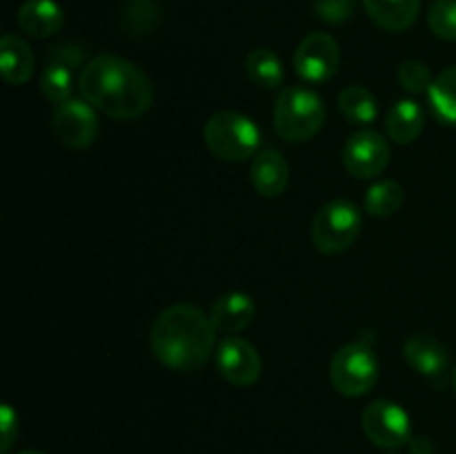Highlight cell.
<instances>
[{
	"mask_svg": "<svg viewBox=\"0 0 456 454\" xmlns=\"http://www.w3.org/2000/svg\"><path fill=\"white\" fill-rule=\"evenodd\" d=\"M78 89L94 109L114 120H136L154 102L150 76L134 62L111 53H101L83 67Z\"/></svg>",
	"mask_w": 456,
	"mask_h": 454,
	"instance_id": "obj_1",
	"label": "cell"
},
{
	"mask_svg": "<svg viewBox=\"0 0 456 454\" xmlns=\"http://www.w3.org/2000/svg\"><path fill=\"white\" fill-rule=\"evenodd\" d=\"M212 319L194 305H172L156 316L150 345L156 359L174 372H196L214 352Z\"/></svg>",
	"mask_w": 456,
	"mask_h": 454,
	"instance_id": "obj_2",
	"label": "cell"
},
{
	"mask_svg": "<svg viewBox=\"0 0 456 454\" xmlns=\"http://www.w3.org/2000/svg\"><path fill=\"white\" fill-rule=\"evenodd\" d=\"M325 123V102L307 87H285L274 102V129L283 141L305 142Z\"/></svg>",
	"mask_w": 456,
	"mask_h": 454,
	"instance_id": "obj_3",
	"label": "cell"
},
{
	"mask_svg": "<svg viewBox=\"0 0 456 454\" xmlns=\"http://www.w3.org/2000/svg\"><path fill=\"white\" fill-rule=\"evenodd\" d=\"M205 145L216 158L227 163H243L254 158L261 145L256 123L239 111H216L205 125Z\"/></svg>",
	"mask_w": 456,
	"mask_h": 454,
	"instance_id": "obj_4",
	"label": "cell"
},
{
	"mask_svg": "<svg viewBox=\"0 0 456 454\" xmlns=\"http://www.w3.org/2000/svg\"><path fill=\"white\" fill-rule=\"evenodd\" d=\"M379 378V359L372 347L354 341L337 350L330 363V381L338 394L347 399L368 394Z\"/></svg>",
	"mask_w": 456,
	"mask_h": 454,
	"instance_id": "obj_5",
	"label": "cell"
},
{
	"mask_svg": "<svg viewBox=\"0 0 456 454\" xmlns=\"http://www.w3.org/2000/svg\"><path fill=\"white\" fill-rule=\"evenodd\" d=\"M361 234V212L350 200H330L312 223V243L319 252L337 256L352 247Z\"/></svg>",
	"mask_w": 456,
	"mask_h": 454,
	"instance_id": "obj_6",
	"label": "cell"
},
{
	"mask_svg": "<svg viewBox=\"0 0 456 454\" xmlns=\"http://www.w3.org/2000/svg\"><path fill=\"white\" fill-rule=\"evenodd\" d=\"M363 430L365 436L383 450L401 448L412 439V423L408 412L399 403L386 399L374 401L365 408Z\"/></svg>",
	"mask_w": 456,
	"mask_h": 454,
	"instance_id": "obj_7",
	"label": "cell"
},
{
	"mask_svg": "<svg viewBox=\"0 0 456 454\" xmlns=\"http://www.w3.org/2000/svg\"><path fill=\"white\" fill-rule=\"evenodd\" d=\"M52 132L69 150H85L98 136L96 109L85 98H69L53 107Z\"/></svg>",
	"mask_w": 456,
	"mask_h": 454,
	"instance_id": "obj_8",
	"label": "cell"
},
{
	"mask_svg": "<svg viewBox=\"0 0 456 454\" xmlns=\"http://www.w3.org/2000/svg\"><path fill=\"white\" fill-rule=\"evenodd\" d=\"M387 163H390V142L372 129L352 134L343 147V165L352 176L361 181L377 178L379 174L386 172Z\"/></svg>",
	"mask_w": 456,
	"mask_h": 454,
	"instance_id": "obj_9",
	"label": "cell"
},
{
	"mask_svg": "<svg viewBox=\"0 0 456 454\" xmlns=\"http://www.w3.org/2000/svg\"><path fill=\"white\" fill-rule=\"evenodd\" d=\"M341 62L338 43L325 31H314L305 36L294 53L297 74L307 83H325L332 78Z\"/></svg>",
	"mask_w": 456,
	"mask_h": 454,
	"instance_id": "obj_10",
	"label": "cell"
},
{
	"mask_svg": "<svg viewBox=\"0 0 456 454\" xmlns=\"http://www.w3.org/2000/svg\"><path fill=\"white\" fill-rule=\"evenodd\" d=\"M216 368L227 383L236 387H249L261 378V354L249 341L240 336H227L216 347Z\"/></svg>",
	"mask_w": 456,
	"mask_h": 454,
	"instance_id": "obj_11",
	"label": "cell"
},
{
	"mask_svg": "<svg viewBox=\"0 0 456 454\" xmlns=\"http://www.w3.org/2000/svg\"><path fill=\"white\" fill-rule=\"evenodd\" d=\"M403 356L419 374L439 381L450 365L448 347L432 334H412L403 345Z\"/></svg>",
	"mask_w": 456,
	"mask_h": 454,
	"instance_id": "obj_12",
	"label": "cell"
},
{
	"mask_svg": "<svg viewBox=\"0 0 456 454\" xmlns=\"http://www.w3.org/2000/svg\"><path fill=\"white\" fill-rule=\"evenodd\" d=\"M254 314H256V305H254L252 296L245 292L223 294L212 303V310H209L214 328L223 334H230V336L249 328Z\"/></svg>",
	"mask_w": 456,
	"mask_h": 454,
	"instance_id": "obj_13",
	"label": "cell"
},
{
	"mask_svg": "<svg viewBox=\"0 0 456 454\" xmlns=\"http://www.w3.org/2000/svg\"><path fill=\"white\" fill-rule=\"evenodd\" d=\"M249 181L261 196H267V199L281 196L288 190L289 182L288 160L276 150L258 151L249 165Z\"/></svg>",
	"mask_w": 456,
	"mask_h": 454,
	"instance_id": "obj_14",
	"label": "cell"
},
{
	"mask_svg": "<svg viewBox=\"0 0 456 454\" xmlns=\"http://www.w3.org/2000/svg\"><path fill=\"white\" fill-rule=\"evenodd\" d=\"M18 25L31 38H52L65 25V12L53 0H27L18 9Z\"/></svg>",
	"mask_w": 456,
	"mask_h": 454,
	"instance_id": "obj_15",
	"label": "cell"
},
{
	"mask_svg": "<svg viewBox=\"0 0 456 454\" xmlns=\"http://www.w3.org/2000/svg\"><path fill=\"white\" fill-rule=\"evenodd\" d=\"M34 52L16 34H4L0 40V74L7 85H25L34 74Z\"/></svg>",
	"mask_w": 456,
	"mask_h": 454,
	"instance_id": "obj_16",
	"label": "cell"
},
{
	"mask_svg": "<svg viewBox=\"0 0 456 454\" xmlns=\"http://www.w3.org/2000/svg\"><path fill=\"white\" fill-rule=\"evenodd\" d=\"M374 25L386 31H405L417 22L421 0H363Z\"/></svg>",
	"mask_w": 456,
	"mask_h": 454,
	"instance_id": "obj_17",
	"label": "cell"
},
{
	"mask_svg": "<svg viewBox=\"0 0 456 454\" xmlns=\"http://www.w3.org/2000/svg\"><path fill=\"white\" fill-rule=\"evenodd\" d=\"M426 127V111L417 101H399L386 116L387 138L396 145H410Z\"/></svg>",
	"mask_w": 456,
	"mask_h": 454,
	"instance_id": "obj_18",
	"label": "cell"
},
{
	"mask_svg": "<svg viewBox=\"0 0 456 454\" xmlns=\"http://www.w3.org/2000/svg\"><path fill=\"white\" fill-rule=\"evenodd\" d=\"M430 109L441 123L456 125V65L441 71L428 92Z\"/></svg>",
	"mask_w": 456,
	"mask_h": 454,
	"instance_id": "obj_19",
	"label": "cell"
},
{
	"mask_svg": "<svg viewBox=\"0 0 456 454\" xmlns=\"http://www.w3.org/2000/svg\"><path fill=\"white\" fill-rule=\"evenodd\" d=\"M245 71H248L249 80L258 87L276 89L283 83V62L276 56L272 49H254L248 58H245Z\"/></svg>",
	"mask_w": 456,
	"mask_h": 454,
	"instance_id": "obj_20",
	"label": "cell"
},
{
	"mask_svg": "<svg viewBox=\"0 0 456 454\" xmlns=\"http://www.w3.org/2000/svg\"><path fill=\"white\" fill-rule=\"evenodd\" d=\"M338 109L350 123L370 125L379 114L377 96L361 85H350L338 93Z\"/></svg>",
	"mask_w": 456,
	"mask_h": 454,
	"instance_id": "obj_21",
	"label": "cell"
},
{
	"mask_svg": "<svg viewBox=\"0 0 456 454\" xmlns=\"http://www.w3.org/2000/svg\"><path fill=\"white\" fill-rule=\"evenodd\" d=\"M403 187L396 181H381L374 182L372 187L365 194V209H368L372 216L387 218L392 214H396L403 205Z\"/></svg>",
	"mask_w": 456,
	"mask_h": 454,
	"instance_id": "obj_22",
	"label": "cell"
},
{
	"mask_svg": "<svg viewBox=\"0 0 456 454\" xmlns=\"http://www.w3.org/2000/svg\"><path fill=\"white\" fill-rule=\"evenodd\" d=\"M40 92L49 102H56V105L69 101L74 92V69L61 62H47L40 74Z\"/></svg>",
	"mask_w": 456,
	"mask_h": 454,
	"instance_id": "obj_23",
	"label": "cell"
},
{
	"mask_svg": "<svg viewBox=\"0 0 456 454\" xmlns=\"http://www.w3.org/2000/svg\"><path fill=\"white\" fill-rule=\"evenodd\" d=\"M160 9L156 0H129L123 9V27L132 36H145L159 25Z\"/></svg>",
	"mask_w": 456,
	"mask_h": 454,
	"instance_id": "obj_24",
	"label": "cell"
},
{
	"mask_svg": "<svg viewBox=\"0 0 456 454\" xmlns=\"http://www.w3.org/2000/svg\"><path fill=\"white\" fill-rule=\"evenodd\" d=\"M432 34L444 40H456V0H435L428 12Z\"/></svg>",
	"mask_w": 456,
	"mask_h": 454,
	"instance_id": "obj_25",
	"label": "cell"
},
{
	"mask_svg": "<svg viewBox=\"0 0 456 454\" xmlns=\"http://www.w3.org/2000/svg\"><path fill=\"white\" fill-rule=\"evenodd\" d=\"M399 83L410 93H428L435 78L421 61H405L399 67Z\"/></svg>",
	"mask_w": 456,
	"mask_h": 454,
	"instance_id": "obj_26",
	"label": "cell"
},
{
	"mask_svg": "<svg viewBox=\"0 0 456 454\" xmlns=\"http://www.w3.org/2000/svg\"><path fill=\"white\" fill-rule=\"evenodd\" d=\"M356 0H314V13L328 25H343L352 18Z\"/></svg>",
	"mask_w": 456,
	"mask_h": 454,
	"instance_id": "obj_27",
	"label": "cell"
},
{
	"mask_svg": "<svg viewBox=\"0 0 456 454\" xmlns=\"http://www.w3.org/2000/svg\"><path fill=\"white\" fill-rule=\"evenodd\" d=\"M0 434H3L0 454H7L18 436V414L13 412V408L9 403H3V408H0Z\"/></svg>",
	"mask_w": 456,
	"mask_h": 454,
	"instance_id": "obj_28",
	"label": "cell"
},
{
	"mask_svg": "<svg viewBox=\"0 0 456 454\" xmlns=\"http://www.w3.org/2000/svg\"><path fill=\"white\" fill-rule=\"evenodd\" d=\"M49 62H61V65H67L69 69H76V67L83 62V49L78 45H58V47H52L47 52Z\"/></svg>",
	"mask_w": 456,
	"mask_h": 454,
	"instance_id": "obj_29",
	"label": "cell"
},
{
	"mask_svg": "<svg viewBox=\"0 0 456 454\" xmlns=\"http://www.w3.org/2000/svg\"><path fill=\"white\" fill-rule=\"evenodd\" d=\"M410 452L412 454H436L435 443L428 436H412L410 439Z\"/></svg>",
	"mask_w": 456,
	"mask_h": 454,
	"instance_id": "obj_30",
	"label": "cell"
},
{
	"mask_svg": "<svg viewBox=\"0 0 456 454\" xmlns=\"http://www.w3.org/2000/svg\"><path fill=\"white\" fill-rule=\"evenodd\" d=\"M18 454H45V452H40V450H22V452Z\"/></svg>",
	"mask_w": 456,
	"mask_h": 454,
	"instance_id": "obj_31",
	"label": "cell"
},
{
	"mask_svg": "<svg viewBox=\"0 0 456 454\" xmlns=\"http://www.w3.org/2000/svg\"><path fill=\"white\" fill-rule=\"evenodd\" d=\"M452 387H454V392H456V368L452 369Z\"/></svg>",
	"mask_w": 456,
	"mask_h": 454,
	"instance_id": "obj_32",
	"label": "cell"
}]
</instances>
